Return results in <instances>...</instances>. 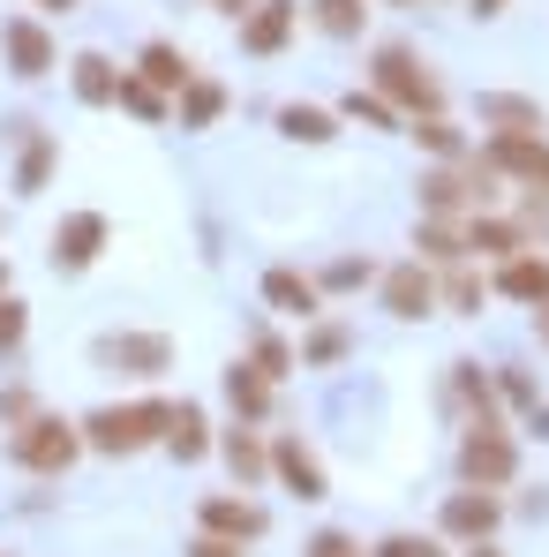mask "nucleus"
<instances>
[{
    "mask_svg": "<svg viewBox=\"0 0 549 557\" xmlns=\"http://www.w3.org/2000/svg\"><path fill=\"white\" fill-rule=\"evenodd\" d=\"M362 0H316V23H324V30H332V38H354V30H362Z\"/></svg>",
    "mask_w": 549,
    "mask_h": 557,
    "instance_id": "obj_27",
    "label": "nucleus"
},
{
    "mask_svg": "<svg viewBox=\"0 0 549 557\" xmlns=\"http://www.w3.org/2000/svg\"><path fill=\"white\" fill-rule=\"evenodd\" d=\"M294 15H301L294 0H264V8H249V23H241V46H249V53H278V46L294 38Z\"/></svg>",
    "mask_w": 549,
    "mask_h": 557,
    "instance_id": "obj_11",
    "label": "nucleus"
},
{
    "mask_svg": "<svg viewBox=\"0 0 549 557\" xmlns=\"http://www.w3.org/2000/svg\"><path fill=\"white\" fill-rule=\"evenodd\" d=\"M98 249H105V219H98V211H76V219L53 226V264H61V272L98 264Z\"/></svg>",
    "mask_w": 549,
    "mask_h": 557,
    "instance_id": "obj_7",
    "label": "nucleus"
},
{
    "mask_svg": "<svg viewBox=\"0 0 549 557\" xmlns=\"http://www.w3.org/2000/svg\"><path fill=\"white\" fill-rule=\"evenodd\" d=\"M384 309H391V317H407V324H414V317H429V309H437V278L422 272V264H399V272L384 278Z\"/></svg>",
    "mask_w": 549,
    "mask_h": 557,
    "instance_id": "obj_8",
    "label": "nucleus"
},
{
    "mask_svg": "<svg viewBox=\"0 0 549 557\" xmlns=\"http://www.w3.org/2000/svg\"><path fill=\"white\" fill-rule=\"evenodd\" d=\"M38 8H61V15H68V8H76V0H38Z\"/></svg>",
    "mask_w": 549,
    "mask_h": 557,
    "instance_id": "obj_43",
    "label": "nucleus"
},
{
    "mask_svg": "<svg viewBox=\"0 0 549 557\" xmlns=\"http://www.w3.org/2000/svg\"><path fill=\"white\" fill-rule=\"evenodd\" d=\"M98 362L105 370H128V376H159L174 362V347L159 332H121V339H98Z\"/></svg>",
    "mask_w": 549,
    "mask_h": 557,
    "instance_id": "obj_5",
    "label": "nucleus"
},
{
    "mask_svg": "<svg viewBox=\"0 0 549 557\" xmlns=\"http://www.w3.org/2000/svg\"><path fill=\"white\" fill-rule=\"evenodd\" d=\"M257 370H264V376H286V370H294V355H286L278 339H257Z\"/></svg>",
    "mask_w": 549,
    "mask_h": 557,
    "instance_id": "obj_37",
    "label": "nucleus"
},
{
    "mask_svg": "<svg viewBox=\"0 0 549 557\" xmlns=\"http://www.w3.org/2000/svg\"><path fill=\"white\" fill-rule=\"evenodd\" d=\"M497 8H504V0H474V15H497Z\"/></svg>",
    "mask_w": 549,
    "mask_h": 557,
    "instance_id": "obj_41",
    "label": "nucleus"
},
{
    "mask_svg": "<svg viewBox=\"0 0 549 557\" xmlns=\"http://www.w3.org/2000/svg\"><path fill=\"white\" fill-rule=\"evenodd\" d=\"M376 557H445V550H437L429 535H384V543H376Z\"/></svg>",
    "mask_w": 549,
    "mask_h": 557,
    "instance_id": "obj_32",
    "label": "nucleus"
},
{
    "mask_svg": "<svg viewBox=\"0 0 549 557\" xmlns=\"http://www.w3.org/2000/svg\"><path fill=\"white\" fill-rule=\"evenodd\" d=\"M497 294H512V301H549V257H504V272H497Z\"/></svg>",
    "mask_w": 549,
    "mask_h": 557,
    "instance_id": "obj_16",
    "label": "nucleus"
},
{
    "mask_svg": "<svg viewBox=\"0 0 549 557\" xmlns=\"http://www.w3.org/2000/svg\"><path fill=\"white\" fill-rule=\"evenodd\" d=\"M347 347H354V339H347V324H324V332H309V347H301V362H316V370H324V362H339Z\"/></svg>",
    "mask_w": 549,
    "mask_h": 557,
    "instance_id": "obj_28",
    "label": "nucleus"
},
{
    "mask_svg": "<svg viewBox=\"0 0 549 557\" xmlns=\"http://www.w3.org/2000/svg\"><path fill=\"white\" fill-rule=\"evenodd\" d=\"M445 294H452L459 317H474V309H482V278H474V272H452V286H445Z\"/></svg>",
    "mask_w": 549,
    "mask_h": 557,
    "instance_id": "obj_34",
    "label": "nucleus"
},
{
    "mask_svg": "<svg viewBox=\"0 0 549 557\" xmlns=\"http://www.w3.org/2000/svg\"><path fill=\"white\" fill-rule=\"evenodd\" d=\"M166 453H174V460H203V453H211V437H203V407H174V414H166Z\"/></svg>",
    "mask_w": 549,
    "mask_h": 557,
    "instance_id": "obj_18",
    "label": "nucleus"
},
{
    "mask_svg": "<svg viewBox=\"0 0 549 557\" xmlns=\"http://www.w3.org/2000/svg\"><path fill=\"white\" fill-rule=\"evenodd\" d=\"M264 301L272 309H286V317H316V278H301V272H264Z\"/></svg>",
    "mask_w": 549,
    "mask_h": 557,
    "instance_id": "obj_17",
    "label": "nucleus"
},
{
    "mask_svg": "<svg viewBox=\"0 0 549 557\" xmlns=\"http://www.w3.org/2000/svg\"><path fill=\"white\" fill-rule=\"evenodd\" d=\"M226 467L241 474V482H264V467H272V453L249 437V430H226Z\"/></svg>",
    "mask_w": 549,
    "mask_h": 557,
    "instance_id": "obj_24",
    "label": "nucleus"
},
{
    "mask_svg": "<svg viewBox=\"0 0 549 557\" xmlns=\"http://www.w3.org/2000/svg\"><path fill=\"white\" fill-rule=\"evenodd\" d=\"M422 249H429V257H459V234H445V226H422Z\"/></svg>",
    "mask_w": 549,
    "mask_h": 557,
    "instance_id": "obj_39",
    "label": "nucleus"
},
{
    "mask_svg": "<svg viewBox=\"0 0 549 557\" xmlns=\"http://www.w3.org/2000/svg\"><path fill=\"white\" fill-rule=\"evenodd\" d=\"M121 106H128V113H144V121H159V113H166V106H159V91H151L144 76H121Z\"/></svg>",
    "mask_w": 549,
    "mask_h": 557,
    "instance_id": "obj_30",
    "label": "nucleus"
},
{
    "mask_svg": "<svg viewBox=\"0 0 549 557\" xmlns=\"http://www.w3.org/2000/svg\"><path fill=\"white\" fill-rule=\"evenodd\" d=\"M466 557H504V550H489V543H474V550H466Z\"/></svg>",
    "mask_w": 549,
    "mask_h": 557,
    "instance_id": "obj_42",
    "label": "nucleus"
},
{
    "mask_svg": "<svg viewBox=\"0 0 549 557\" xmlns=\"http://www.w3.org/2000/svg\"><path fill=\"white\" fill-rule=\"evenodd\" d=\"M324 286H339V294H347V286H369V257H339V264L324 272Z\"/></svg>",
    "mask_w": 549,
    "mask_h": 557,
    "instance_id": "obj_35",
    "label": "nucleus"
},
{
    "mask_svg": "<svg viewBox=\"0 0 549 557\" xmlns=\"http://www.w3.org/2000/svg\"><path fill=\"white\" fill-rule=\"evenodd\" d=\"M414 136H422L437 159H459V128L445 121V113H422V121H414Z\"/></svg>",
    "mask_w": 549,
    "mask_h": 557,
    "instance_id": "obj_29",
    "label": "nucleus"
},
{
    "mask_svg": "<svg viewBox=\"0 0 549 557\" xmlns=\"http://www.w3.org/2000/svg\"><path fill=\"white\" fill-rule=\"evenodd\" d=\"M68 69H76V98L84 106H121V69L105 53H76Z\"/></svg>",
    "mask_w": 549,
    "mask_h": 557,
    "instance_id": "obj_15",
    "label": "nucleus"
},
{
    "mask_svg": "<svg viewBox=\"0 0 549 557\" xmlns=\"http://www.w3.org/2000/svg\"><path fill=\"white\" fill-rule=\"evenodd\" d=\"M219 106H226L219 84H188V91H182V128H211V121H219Z\"/></svg>",
    "mask_w": 549,
    "mask_h": 557,
    "instance_id": "obj_25",
    "label": "nucleus"
},
{
    "mask_svg": "<svg viewBox=\"0 0 549 557\" xmlns=\"http://www.w3.org/2000/svg\"><path fill=\"white\" fill-rule=\"evenodd\" d=\"M226 399H234V414H249V422H257V414L272 407V376L234 362V370H226Z\"/></svg>",
    "mask_w": 549,
    "mask_h": 557,
    "instance_id": "obj_19",
    "label": "nucleus"
},
{
    "mask_svg": "<svg viewBox=\"0 0 549 557\" xmlns=\"http://www.w3.org/2000/svg\"><path fill=\"white\" fill-rule=\"evenodd\" d=\"M188 557H241V543H226V535H196Z\"/></svg>",
    "mask_w": 549,
    "mask_h": 557,
    "instance_id": "obj_38",
    "label": "nucleus"
},
{
    "mask_svg": "<svg viewBox=\"0 0 549 557\" xmlns=\"http://www.w3.org/2000/svg\"><path fill=\"white\" fill-rule=\"evenodd\" d=\"M0 294H8V264H0Z\"/></svg>",
    "mask_w": 549,
    "mask_h": 557,
    "instance_id": "obj_44",
    "label": "nucleus"
},
{
    "mask_svg": "<svg viewBox=\"0 0 549 557\" xmlns=\"http://www.w3.org/2000/svg\"><path fill=\"white\" fill-rule=\"evenodd\" d=\"M482 121H497L504 136H535L542 128V106H527V98H482Z\"/></svg>",
    "mask_w": 549,
    "mask_h": 557,
    "instance_id": "obj_22",
    "label": "nucleus"
},
{
    "mask_svg": "<svg viewBox=\"0 0 549 557\" xmlns=\"http://www.w3.org/2000/svg\"><path fill=\"white\" fill-rule=\"evenodd\" d=\"M166 414H174V407H159V399L98 407L91 422H84V445H91V453H144L151 437H166Z\"/></svg>",
    "mask_w": 549,
    "mask_h": 557,
    "instance_id": "obj_1",
    "label": "nucleus"
},
{
    "mask_svg": "<svg viewBox=\"0 0 549 557\" xmlns=\"http://www.w3.org/2000/svg\"><path fill=\"white\" fill-rule=\"evenodd\" d=\"M376 91L391 98V106H407L414 121H422V113H445V91H437V76H429V69H422L407 46H384V53H376Z\"/></svg>",
    "mask_w": 549,
    "mask_h": 557,
    "instance_id": "obj_3",
    "label": "nucleus"
},
{
    "mask_svg": "<svg viewBox=\"0 0 549 557\" xmlns=\"http://www.w3.org/2000/svg\"><path fill=\"white\" fill-rule=\"evenodd\" d=\"M203 535L257 543V535H264V512H257V505H241V497H211V505H203Z\"/></svg>",
    "mask_w": 549,
    "mask_h": 557,
    "instance_id": "obj_14",
    "label": "nucleus"
},
{
    "mask_svg": "<svg viewBox=\"0 0 549 557\" xmlns=\"http://www.w3.org/2000/svg\"><path fill=\"white\" fill-rule=\"evenodd\" d=\"M482 196H489V159H482L466 182H459V174H429V182H422V203H429V211H466V203H482Z\"/></svg>",
    "mask_w": 549,
    "mask_h": 557,
    "instance_id": "obj_12",
    "label": "nucleus"
},
{
    "mask_svg": "<svg viewBox=\"0 0 549 557\" xmlns=\"http://www.w3.org/2000/svg\"><path fill=\"white\" fill-rule=\"evenodd\" d=\"M272 467H278V482H286L294 497H309V505L324 497V467H316V453H309L301 437H278V445H272Z\"/></svg>",
    "mask_w": 549,
    "mask_h": 557,
    "instance_id": "obj_9",
    "label": "nucleus"
},
{
    "mask_svg": "<svg viewBox=\"0 0 549 557\" xmlns=\"http://www.w3.org/2000/svg\"><path fill=\"white\" fill-rule=\"evenodd\" d=\"M278 128H286L294 144H332V136H339V121H332L324 106H286V113H278Z\"/></svg>",
    "mask_w": 549,
    "mask_h": 557,
    "instance_id": "obj_23",
    "label": "nucleus"
},
{
    "mask_svg": "<svg viewBox=\"0 0 549 557\" xmlns=\"http://www.w3.org/2000/svg\"><path fill=\"white\" fill-rule=\"evenodd\" d=\"M136 69H144V84H151V91H188V61L174 53V46H144V61H136Z\"/></svg>",
    "mask_w": 549,
    "mask_h": 557,
    "instance_id": "obj_20",
    "label": "nucleus"
},
{
    "mask_svg": "<svg viewBox=\"0 0 549 557\" xmlns=\"http://www.w3.org/2000/svg\"><path fill=\"white\" fill-rule=\"evenodd\" d=\"M489 528H497V497L489 490H459L445 505V535H459V543H489Z\"/></svg>",
    "mask_w": 549,
    "mask_h": 557,
    "instance_id": "obj_10",
    "label": "nucleus"
},
{
    "mask_svg": "<svg viewBox=\"0 0 549 557\" xmlns=\"http://www.w3.org/2000/svg\"><path fill=\"white\" fill-rule=\"evenodd\" d=\"M459 467H466V482H474V490H497V482H512L520 445H512L497 422H474V430H466V445H459Z\"/></svg>",
    "mask_w": 549,
    "mask_h": 557,
    "instance_id": "obj_4",
    "label": "nucleus"
},
{
    "mask_svg": "<svg viewBox=\"0 0 549 557\" xmlns=\"http://www.w3.org/2000/svg\"><path fill=\"white\" fill-rule=\"evenodd\" d=\"M53 159H61V144H53V136H30V144H23V166H15V196H38L46 174H53Z\"/></svg>",
    "mask_w": 549,
    "mask_h": 557,
    "instance_id": "obj_21",
    "label": "nucleus"
},
{
    "mask_svg": "<svg viewBox=\"0 0 549 557\" xmlns=\"http://www.w3.org/2000/svg\"><path fill=\"white\" fill-rule=\"evenodd\" d=\"M535 332H542V347H549V301H542V309H535Z\"/></svg>",
    "mask_w": 549,
    "mask_h": 557,
    "instance_id": "obj_40",
    "label": "nucleus"
},
{
    "mask_svg": "<svg viewBox=\"0 0 549 557\" xmlns=\"http://www.w3.org/2000/svg\"><path fill=\"white\" fill-rule=\"evenodd\" d=\"M15 467H30V474H61V467L84 453V422H53V414H30L23 430H15Z\"/></svg>",
    "mask_w": 549,
    "mask_h": 557,
    "instance_id": "obj_2",
    "label": "nucleus"
},
{
    "mask_svg": "<svg viewBox=\"0 0 549 557\" xmlns=\"http://www.w3.org/2000/svg\"><path fill=\"white\" fill-rule=\"evenodd\" d=\"M0 46H8L15 76H46V69H53V38H46L38 23H23V15H15V23L0 30Z\"/></svg>",
    "mask_w": 549,
    "mask_h": 557,
    "instance_id": "obj_13",
    "label": "nucleus"
},
{
    "mask_svg": "<svg viewBox=\"0 0 549 557\" xmlns=\"http://www.w3.org/2000/svg\"><path fill=\"white\" fill-rule=\"evenodd\" d=\"M466 249H489V257H512V249H520V226H504V219H474V226H466Z\"/></svg>",
    "mask_w": 549,
    "mask_h": 557,
    "instance_id": "obj_26",
    "label": "nucleus"
},
{
    "mask_svg": "<svg viewBox=\"0 0 549 557\" xmlns=\"http://www.w3.org/2000/svg\"><path fill=\"white\" fill-rule=\"evenodd\" d=\"M347 113H354V121H369V128H391V121H399V113H391V106H384V98H347Z\"/></svg>",
    "mask_w": 549,
    "mask_h": 557,
    "instance_id": "obj_36",
    "label": "nucleus"
},
{
    "mask_svg": "<svg viewBox=\"0 0 549 557\" xmlns=\"http://www.w3.org/2000/svg\"><path fill=\"white\" fill-rule=\"evenodd\" d=\"M15 347H23V301L0 294V355H15Z\"/></svg>",
    "mask_w": 549,
    "mask_h": 557,
    "instance_id": "obj_31",
    "label": "nucleus"
},
{
    "mask_svg": "<svg viewBox=\"0 0 549 557\" xmlns=\"http://www.w3.org/2000/svg\"><path fill=\"white\" fill-rule=\"evenodd\" d=\"M301 557H369V550L354 543V535H339V528H324V535H316V543H309Z\"/></svg>",
    "mask_w": 549,
    "mask_h": 557,
    "instance_id": "obj_33",
    "label": "nucleus"
},
{
    "mask_svg": "<svg viewBox=\"0 0 549 557\" xmlns=\"http://www.w3.org/2000/svg\"><path fill=\"white\" fill-rule=\"evenodd\" d=\"M489 174H520L527 188L549 196V144L542 136H497L489 144Z\"/></svg>",
    "mask_w": 549,
    "mask_h": 557,
    "instance_id": "obj_6",
    "label": "nucleus"
}]
</instances>
